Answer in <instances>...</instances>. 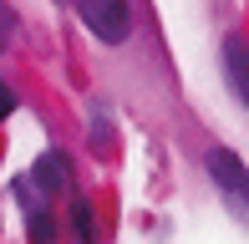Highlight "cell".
Segmentation results:
<instances>
[{"label":"cell","instance_id":"6da1fadb","mask_svg":"<svg viewBox=\"0 0 249 244\" xmlns=\"http://www.w3.org/2000/svg\"><path fill=\"white\" fill-rule=\"evenodd\" d=\"M71 5L102 41H112V46L127 41V31H132V5L127 0H71Z\"/></svg>","mask_w":249,"mask_h":244},{"label":"cell","instance_id":"7a4b0ae2","mask_svg":"<svg viewBox=\"0 0 249 244\" xmlns=\"http://www.w3.org/2000/svg\"><path fill=\"white\" fill-rule=\"evenodd\" d=\"M203 163H209V178L219 183V188H224L229 198H239V204L249 209V168H244V163L234 158L229 148H213V153H209Z\"/></svg>","mask_w":249,"mask_h":244},{"label":"cell","instance_id":"3957f363","mask_svg":"<svg viewBox=\"0 0 249 244\" xmlns=\"http://www.w3.org/2000/svg\"><path fill=\"white\" fill-rule=\"evenodd\" d=\"M31 183H36L41 193H66V188H71V163H66V153H41L36 168H31Z\"/></svg>","mask_w":249,"mask_h":244},{"label":"cell","instance_id":"277c9868","mask_svg":"<svg viewBox=\"0 0 249 244\" xmlns=\"http://www.w3.org/2000/svg\"><path fill=\"white\" fill-rule=\"evenodd\" d=\"M224 66H229V82L239 92V102L249 107V46H244V36H224Z\"/></svg>","mask_w":249,"mask_h":244},{"label":"cell","instance_id":"5b68a950","mask_svg":"<svg viewBox=\"0 0 249 244\" xmlns=\"http://www.w3.org/2000/svg\"><path fill=\"white\" fill-rule=\"evenodd\" d=\"M51 234H56V229H51V219L36 209V214H31V239H36V244H51Z\"/></svg>","mask_w":249,"mask_h":244},{"label":"cell","instance_id":"8992f818","mask_svg":"<svg viewBox=\"0 0 249 244\" xmlns=\"http://www.w3.org/2000/svg\"><path fill=\"white\" fill-rule=\"evenodd\" d=\"M10 36H16V10H10L5 0H0V51L10 46Z\"/></svg>","mask_w":249,"mask_h":244},{"label":"cell","instance_id":"52a82bcc","mask_svg":"<svg viewBox=\"0 0 249 244\" xmlns=\"http://www.w3.org/2000/svg\"><path fill=\"white\" fill-rule=\"evenodd\" d=\"M71 219H76V229H82V244H92V209H87L82 198H76V214Z\"/></svg>","mask_w":249,"mask_h":244},{"label":"cell","instance_id":"ba28073f","mask_svg":"<svg viewBox=\"0 0 249 244\" xmlns=\"http://www.w3.org/2000/svg\"><path fill=\"white\" fill-rule=\"evenodd\" d=\"M10 112H16V87H10V82H0V122H5Z\"/></svg>","mask_w":249,"mask_h":244}]
</instances>
